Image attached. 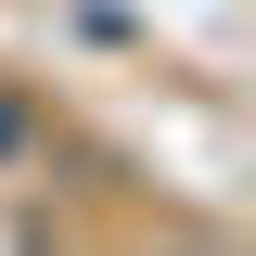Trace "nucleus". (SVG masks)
Wrapping results in <instances>:
<instances>
[{
    "label": "nucleus",
    "mask_w": 256,
    "mask_h": 256,
    "mask_svg": "<svg viewBox=\"0 0 256 256\" xmlns=\"http://www.w3.org/2000/svg\"><path fill=\"white\" fill-rule=\"evenodd\" d=\"M13 141H26V116H13V102H0V154H13Z\"/></svg>",
    "instance_id": "obj_1"
}]
</instances>
